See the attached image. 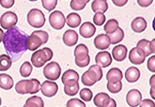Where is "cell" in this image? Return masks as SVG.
Here are the masks:
<instances>
[{
    "label": "cell",
    "mask_w": 155,
    "mask_h": 107,
    "mask_svg": "<svg viewBox=\"0 0 155 107\" xmlns=\"http://www.w3.org/2000/svg\"><path fill=\"white\" fill-rule=\"evenodd\" d=\"M107 36H108V37L110 38V44H112V45H115V44L119 43L120 42H121V41L124 39V32L122 29L119 27V28H118L114 33H111V34H108Z\"/></svg>",
    "instance_id": "cell-27"
},
{
    "label": "cell",
    "mask_w": 155,
    "mask_h": 107,
    "mask_svg": "<svg viewBox=\"0 0 155 107\" xmlns=\"http://www.w3.org/2000/svg\"><path fill=\"white\" fill-rule=\"evenodd\" d=\"M122 82L119 81L117 83H111V82H107V90L112 93H119L122 89Z\"/></svg>",
    "instance_id": "cell-35"
},
{
    "label": "cell",
    "mask_w": 155,
    "mask_h": 107,
    "mask_svg": "<svg viewBox=\"0 0 155 107\" xmlns=\"http://www.w3.org/2000/svg\"><path fill=\"white\" fill-rule=\"evenodd\" d=\"M27 21L31 27L34 28H41L45 23V17L42 11L33 8L27 14Z\"/></svg>",
    "instance_id": "cell-3"
},
{
    "label": "cell",
    "mask_w": 155,
    "mask_h": 107,
    "mask_svg": "<svg viewBox=\"0 0 155 107\" xmlns=\"http://www.w3.org/2000/svg\"><path fill=\"white\" fill-rule=\"evenodd\" d=\"M34 34L38 36L39 39L42 40V44H45L48 40V34L45 31H42V30H36V31L33 32Z\"/></svg>",
    "instance_id": "cell-40"
},
{
    "label": "cell",
    "mask_w": 155,
    "mask_h": 107,
    "mask_svg": "<svg viewBox=\"0 0 155 107\" xmlns=\"http://www.w3.org/2000/svg\"><path fill=\"white\" fill-rule=\"evenodd\" d=\"M33 71V66L30 62H24L20 68V74L22 77H29Z\"/></svg>",
    "instance_id": "cell-32"
},
{
    "label": "cell",
    "mask_w": 155,
    "mask_h": 107,
    "mask_svg": "<svg viewBox=\"0 0 155 107\" xmlns=\"http://www.w3.org/2000/svg\"><path fill=\"white\" fill-rule=\"evenodd\" d=\"M95 63L101 68H106L112 63V57L107 51H101L95 56Z\"/></svg>",
    "instance_id": "cell-11"
},
{
    "label": "cell",
    "mask_w": 155,
    "mask_h": 107,
    "mask_svg": "<svg viewBox=\"0 0 155 107\" xmlns=\"http://www.w3.org/2000/svg\"><path fill=\"white\" fill-rule=\"evenodd\" d=\"M31 81L33 82V89H32L31 92H30V94H34V93H38L41 87V84L36 78H33V79H31Z\"/></svg>",
    "instance_id": "cell-42"
},
{
    "label": "cell",
    "mask_w": 155,
    "mask_h": 107,
    "mask_svg": "<svg viewBox=\"0 0 155 107\" xmlns=\"http://www.w3.org/2000/svg\"><path fill=\"white\" fill-rule=\"evenodd\" d=\"M147 66H148V70L151 72H155V56L153 55L152 57H150L148 60V63H147Z\"/></svg>",
    "instance_id": "cell-43"
},
{
    "label": "cell",
    "mask_w": 155,
    "mask_h": 107,
    "mask_svg": "<svg viewBox=\"0 0 155 107\" xmlns=\"http://www.w3.org/2000/svg\"><path fill=\"white\" fill-rule=\"evenodd\" d=\"M12 61L10 57L6 54H2L0 56V71H7L12 66Z\"/></svg>",
    "instance_id": "cell-30"
},
{
    "label": "cell",
    "mask_w": 155,
    "mask_h": 107,
    "mask_svg": "<svg viewBox=\"0 0 155 107\" xmlns=\"http://www.w3.org/2000/svg\"><path fill=\"white\" fill-rule=\"evenodd\" d=\"M5 107H6V106H5Z\"/></svg>",
    "instance_id": "cell-55"
},
{
    "label": "cell",
    "mask_w": 155,
    "mask_h": 107,
    "mask_svg": "<svg viewBox=\"0 0 155 107\" xmlns=\"http://www.w3.org/2000/svg\"><path fill=\"white\" fill-rule=\"evenodd\" d=\"M104 107H117L116 101L110 97V99H108V101H107V102L105 104Z\"/></svg>",
    "instance_id": "cell-48"
},
{
    "label": "cell",
    "mask_w": 155,
    "mask_h": 107,
    "mask_svg": "<svg viewBox=\"0 0 155 107\" xmlns=\"http://www.w3.org/2000/svg\"><path fill=\"white\" fill-rule=\"evenodd\" d=\"M80 96L85 102H89L92 98V92L89 88H83L80 90Z\"/></svg>",
    "instance_id": "cell-36"
},
{
    "label": "cell",
    "mask_w": 155,
    "mask_h": 107,
    "mask_svg": "<svg viewBox=\"0 0 155 107\" xmlns=\"http://www.w3.org/2000/svg\"><path fill=\"white\" fill-rule=\"evenodd\" d=\"M79 74L74 69H68L61 77V81L64 85L71 86L77 84L79 81Z\"/></svg>",
    "instance_id": "cell-9"
},
{
    "label": "cell",
    "mask_w": 155,
    "mask_h": 107,
    "mask_svg": "<svg viewBox=\"0 0 155 107\" xmlns=\"http://www.w3.org/2000/svg\"><path fill=\"white\" fill-rule=\"evenodd\" d=\"M95 32H96V28L90 22L83 23L80 28V34L86 39H89L93 36Z\"/></svg>",
    "instance_id": "cell-16"
},
{
    "label": "cell",
    "mask_w": 155,
    "mask_h": 107,
    "mask_svg": "<svg viewBox=\"0 0 155 107\" xmlns=\"http://www.w3.org/2000/svg\"><path fill=\"white\" fill-rule=\"evenodd\" d=\"M139 107H155V103L153 100L150 99H145L140 102Z\"/></svg>",
    "instance_id": "cell-44"
},
{
    "label": "cell",
    "mask_w": 155,
    "mask_h": 107,
    "mask_svg": "<svg viewBox=\"0 0 155 107\" xmlns=\"http://www.w3.org/2000/svg\"><path fill=\"white\" fill-rule=\"evenodd\" d=\"M2 104V99H1V97H0V105H1Z\"/></svg>",
    "instance_id": "cell-54"
},
{
    "label": "cell",
    "mask_w": 155,
    "mask_h": 107,
    "mask_svg": "<svg viewBox=\"0 0 155 107\" xmlns=\"http://www.w3.org/2000/svg\"><path fill=\"white\" fill-rule=\"evenodd\" d=\"M43 45L42 44V40L39 39V37L38 36H36L34 33H32L30 35V36H29L28 39H27V49L30 50L31 51H36L37 48H39V47H41Z\"/></svg>",
    "instance_id": "cell-18"
},
{
    "label": "cell",
    "mask_w": 155,
    "mask_h": 107,
    "mask_svg": "<svg viewBox=\"0 0 155 107\" xmlns=\"http://www.w3.org/2000/svg\"><path fill=\"white\" fill-rule=\"evenodd\" d=\"M88 2V0H72L71 2V8L74 11H81L86 7Z\"/></svg>",
    "instance_id": "cell-33"
},
{
    "label": "cell",
    "mask_w": 155,
    "mask_h": 107,
    "mask_svg": "<svg viewBox=\"0 0 155 107\" xmlns=\"http://www.w3.org/2000/svg\"><path fill=\"white\" fill-rule=\"evenodd\" d=\"M150 48H151V51L152 54L155 53V39H153L151 42H150Z\"/></svg>",
    "instance_id": "cell-50"
},
{
    "label": "cell",
    "mask_w": 155,
    "mask_h": 107,
    "mask_svg": "<svg viewBox=\"0 0 155 107\" xmlns=\"http://www.w3.org/2000/svg\"><path fill=\"white\" fill-rule=\"evenodd\" d=\"M155 75H152L151 76V78H150V85H151V87H155L154 85H155Z\"/></svg>",
    "instance_id": "cell-51"
},
{
    "label": "cell",
    "mask_w": 155,
    "mask_h": 107,
    "mask_svg": "<svg viewBox=\"0 0 155 107\" xmlns=\"http://www.w3.org/2000/svg\"><path fill=\"white\" fill-rule=\"evenodd\" d=\"M23 107H44V102L40 96H33L27 99Z\"/></svg>",
    "instance_id": "cell-26"
},
{
    "label": "cell",
    "mask_w": 155,
    "mask_h": 107,
    "mask_svg": "<svg viewBox=\"0 0 155 107\" xmlns=\"http://www.w3.org/2000/svg\"><path fill=\"white\" fill-rule=\"evenodd\" d=\"M79 89H80L79 83H77V84L71 86L64 85V93L68 96H75V95H77V93L79 92Z\"/></svg>",
    "instance_id": "cell-34"
},
{
    "label": "cell",
    "mask_w": 155,
    "mask_h": 107,
    "mask_svg": "<svg viewBox=\"0 0 155 107\" xmlns=\"http://www.w3.org/2000/svg\"><path fill=\"white\" fill-rule=\"evenodd\" d=\"M118 28H119V23L115 19L109 20L104 27V31L107 35L114 33Z\"/></svg>",
    "instance_id": "cell-29"
},
{
    "label": "cell",
    "mask_w": 155,
    "mask_h": 107,
    "mask_svg": "<svg viewBox=\"0 0 155 107\" xmlns=\"http://www.w3.org/2000/svg\"><path fill=\"white\" fill-rule=\"evenodd\" d=\"M137 2L141 7H148L150 5H151L153 1L152 0H139Z\"/></svg>",
    "instance_id": "cell-47"
},
{
    "label": "cell",
    "mask_w": 155,
    "mask_h": 107,
    "mask_svg": "<svg viewBox=\"0 0 155 107\" xmlns=\"http://www.w3.org/2000/svg\"><path fill=\"white\" fill-rule=\"evenodd\" d=\"M3 37H4V33H3V31L2 29H0V42H2Z\"/></svg>",
    "instance_id": "cell-53"
},
{
    "label": "cell",
    "mask_w": 155,
    "mask_h": 107,
    "mask_svg": "<svg viewBox=\"0 0 155 107\" xmlns=\"http://www.w3.org/2000/svg\"><path fill=\"white\" fill-rule=\"evenodd\" d=\"M29 36L18 27H14L4 33L3 45L12 62H16L27 51Z\"/></svg>",
    "instance_id": "cell-1"
},
{
    "label": "cell",
    "mask_w": 155,
    "mask_h": 107,
    "mask_svg": "<svg viewBox=\"0 0 155 107\" xmlns=\"http://www.w3.org/2000/svg\"><path fill=\"white\" fill-rule=\"evenodd\" d=\"M145 56L142 49L137 48H133L129 53V60L133 64L140 65L145 62Z\"/></svg>",
    "instance_id": "cell-7"
},
{
    "label": "cell",
    "mask_w": 155,
    "mask_h": 107,
    "mask_svg": "<svg viewBox=\"0 0 155 107\" xmlns=\"http://www.w3.org/2000/svg\"><path fill=\"white\" fill-rule=\"evenodd\" d=\"M94 45L95 48L99 50L107 49L110 45V38L106 34L98 35L94 39Z\"/></svg>",
    "instance_id": "cell-14"
},
{
    "label": "cell",
    "mask_w": 155,
    "mask_h": 107,
    "mask_svg": "<svg viewBox=\"0 0 155 107\" xmlns=\"http://www.w3.org/2000/svg\"><path fill=\"white\" fill-rule=\"evenodd\" d=\"M113 3L117 6H124L127 3V0H114Z\"/></svg>",
    "instance_id": "cell-49"
},
{
    "label": "cell",
    "mask_w": 155,
    "mask_h": 107,
    "mask_svg": "<svg viewBox=\"0 0 155 107\" xmlns=\"http://www.w3.org/2000/svg\"><path fill=\"white\" fill-rule=\"evenodd\" d=\"M155 87H151V90H150V94H151V97H152L153 99H154L155 98Z\"/></svg>",
    "instance_id": "cell-52"
},
{
    "label": "cell",
    "mask_w": 155,
    "mask_h": 107,
    "mask_svg": "<svg viewBox=\"0 0 155 107\" xmlns=\"http://www.w3.org/2000/svg\"><path fill=\"white\" fill-rule=\"evenodd\" d=\"M108 82L117 83L121 81L123 78V73L121 70L118 68H112L107 72V75H106Z\"/></svg>",
    "instance_id": "cell-20"
},
{
    "label": "cell",
    "mask_w": 155,
    "mask_h": 107,
    "mask_svg": "<svg viewBox=\"0 0 155 107\" xmlns=\"http://www.w3.org/2000/svg\"><path fill=\"white\" fill-rule=\"evenodd\" d=\"M33 89V82L30 80H21L17 83L15 90L17 93L20 94H27L30 93Z\"/></svg>",
    "instance_id": "cell-13"
},
{
    "label": "cell",
    "mask_w": 155,
    "mask_h": 107,
    "mask_svg": "<svg viewBox=\"0 0 155 107\" xmlns=\"http://www.w3.org/2000/svg\"><path fill=\"white\" fill-rule=\"evenodd\" d=\"M110 96L106 93H99L94 97V104L97 107H104L107 103Z\"/></svg>",
    "instance_id": "cell-28"
},
{
    "label": "cell",
    "mask_w": 155,
    "mask_h": 107,
    "mask_svg": "<svg viewBox=\"0 0 155 107\" xmlns=\"http://www.w3.org/2000/svg\"><path fill=\"white\" fill-rule=\"evenodd\" d=\"M108 9L107 2L104 0H95L92 3V10L95 13L104 14Z\"/></svg>",
    "instance_id": "cell-22"
},
{
    "label": "cell",
    "mask_w": 155,
    "mask_h": 107,
    "mask_svg": "<svg viewBox=\"0 0 155 107\" xmlns=\"http://www.w3.org/2000/svg\"><path fill=\"white\" fill-rule=\"evenodd\" d=\"M66 22L71 28H77L81 24V17L77 13H71L67 16Z\"/></svg>",
    "instance_id": "cell-24"
},
{
    "label": "cell",
    "mask_w": 155,
    "mask_h": 107,
    "mask_svg": "<svg viewBox=\"0 0 155 107\" xmlns=\"http://www.w3.org/2000/svg\"><path fill=\"white\" fill-rule=\"evenodd\" d=\"M47 61L48 60H47L46 55L42 49L38 50L32 54L31 63L36 68L42 67L45 64Z\"/></svg>",
    "instance_id": "cell-12"
},
{
    "label": "cell",
    "mask_w": 155,
    "mask_h": 107,
    "mask_svg": "<svg viewBox=\"0 0 155 107\" xmlns=\"http://www.w3.org/2000/svg\"><path fill=\"white\" fill-rule=\"evenodd\" d=\"M150 42H151L146 40V39H142L137 43V46L136 47L142 50L145 57H148L150 54H152L151 51V48H150Z\"/></svg>",
    "instance_id": "cell-31"
},
{
    "label": "cell",
    "mask_w": 155,
    "mask_h": 107,
    "mask_svg": "<svg viewBox=\"0 0 155 107\" xmlns=\"http://www.w3.org/2000/svg\"><path fill=\"white\" fill-rule=\"evenodd\" d=\"M131 27L132 30L135 33H142L147 28V22L145 18L142 17H137L132 22Z\"/></svg>",
    "instance_id": "cell-19"
},
{
    "label": "cell",
    "mask_w": 155,
    "mask_h": 107,
    "mask_svg": "<svg viewBox=\"0 0 155 107\" xmlns=\"http://www.w3.org/2000/svg\"><path fill=\"white\" fill-rule=\"evenodd\" d=\"M61 72L60 65L56 62H51L45 65L43 69V75L48 79L55 81L58 79Z\"/></svg>",
    "instance_id": "cell-4"
},
{
    "label": "cell",
    "mask_w": 155,
    "mask_h": 107,
    "mask_svg": "<svg viewBox=\"0 0 155 107\" xmlns=\"http://www.w3.org/2000/svg\"><path fill=\"white\" fill-rule=\"evenodd\" d=\"M14 85L13 78L7 74H0V87L4 90H10Z\"/></svg>",
    "instance_id": "cell-23"
},
{
    "label": "cell",
    "mask_w": 155,
    "mask_h": 107,
    "mask_svg": "<svg viewBox=\"0 0 155 107\" xmlns=\"http://www.w3.org/2000/svg\"><path fill=\"white\" fill-rule=\"evenodd\" d=\"M103 77V72L101 68L97 65L91 66L86 72L82 75V82L86 86H92L97 81H100Z\"/></svg>",
    "instance_id": "cell-2"
},
{
    "label": "cell",
    "mask_w": 155,
    "mask_h": 107,
    "mask_svg": "<svg viewBox=\"0 0 155 107\" xmlns=\"http://www.w3.org/2000/svg\"><path fill=\"white\" fill-rule=\"evenodd\" d=\"M142 95L139 90L133 89L127 93V102L130 107H136L140 104Z\"/></svg>",
    "instance_id": "cell-10"
},
{
    "label": "cell",
    "mask_w": 155,
    "mask_h": 107,
    "mask_svg": "<svg viewBox=\"0 0 155 107\" xmlns=\"http://www.w3.org/2000/svg\"><path fill=\"white\" fill-rule=\"evenodd\" d=\"M42 4L44 8L46 9L48 11H51L55 8L58 4V1L57 0H42Z\"/></svg>",
    "instance_id": "cell-37"
},
{
    "label": "cell",
    "mask_w": 155,
    "mask_h": 107,
    "mask_svg": "<svg viewBox=\"0 0 155 107\" xmlns=\"http://www.w3.org/2000/svg\"><path fill=\"white\" fill-rule=\"evenodd\" d=\"M112 55L114 59L117 61H123L127 58V48L124 45L115 46L112 50Z\"/></svg>",
    "instance_id": "cell-17"
},
{
    "label": "cell",
    "mask_w": 155,
    "mask_h": 107,
    "mask_svg": "<svg viewBox=\"0 0 155 107\" xmlns=\"http://www.w3.org/2000/svg\"><path fill=\"white\" fill-rule=\"evenodd\" d=\"M78 34L77 32L73 30H68L64 33L63 42L67 46L72 47L77 44L78 41Z\"/></svg>",
    "instance_id": "cell-15"
},
{
    "label": "cell",
    "mask_w": 155,
    "mask_h": 107,
    "mask_svg": "<svg viewBox=\"0 0 155 107\" xmlns=\"http://www.w3.org/2000/svg\"><path fill=\"white\" fill-rule=\"evenodd\" d=\"M42 50H43V51L45 52V55H46L47 60H48V61L51 60L53 57L52 51H51V50L48 48H42Z\"/></svg>",
    "instance_id": "cell-46"
},
{
    "label": "cell",
    "mask_w": 155,
    "mask_h": 107,
    "mask_svg": "<svg viewBox=\"0 0 155 107\" xmlns=\"http://www.w3.org/2000/svg\"><path fill=\"white\" fill-rule=\"evenodd\" d=\"M90 62V57H87L86 58L83 59H75V63L79 67H85L88 66Z\"/></svg>",
    "instance_id": "cell-41"
},
{
    "label": "cell",
    "mask_w": 155,
    "mask_h": 107,
    "mask_svg": "<svg viewBox=\"0 0 155 107\" xmlns=\"http://www.w3.org/2000/svg\"><path fill=\"white\" fill-rule=\"evenodd\" d=\"M140 71L138 68L132 66L127 69L125 72V77L129 83H135L140 78Z\"/></svg>",
    "instance_id": "cell-21"
},
{
    "label": "cell",
    "mask_w": 155,
    "mask_h": 107,
    "mask_svg": "<svg viewBox=\"0 0 155 107\" xmlns=\"http://www.w3.org/2000/svg\"><path fill=\"white\" fill-rule=\"evenodd\" d=\"M18 17L15 13L12 11H7L2 15L0 18V25L5 30H9L15 27L18 23Z\"/></svg>",
    "instance_id": "cell-6"
},
{
    "label": "cell",
    "mask_w": 155,
    "mask_h": 107,
    "mask_svg": "<svg viewBox=\"0 0 155 107\" xmlns=\"http://www.w3.org/2000/svg\"><path fill=\"white\" fill-rule=\"evenodd\" d=\"M40 90L44 96H47V97H51L57 93L58 86L55 82L45 81L42 83V84H41Z\"/></svg>",
    "instance_id": "cell-8"
},
{
    "label": "cell",
    "mask_w": 155,
    "mask_h": 107,
    "mask_svg": "<svg viewBox=\"0 0 155 107\" xmlns=\"http://www.w3.org/2000/svg\"><path fill=\"white\" fill-rule=\"evenodd\" d=\"M48 20H49L50 25L52 27V28L57 30L64 28L66 23V18L60 11H54V12H52L50 14Z\"/></svg>",
    "instance_id": "cell-5"
},
{
    "label": "cell",
    "mask_w": 155,
    "mask_h": 107,
    "mask_svg": "<svg viewBox=\"0 0 155 107\" xmlns=\"http://www.w3.org/2000/svg\"><path fill=\"white\" fill-rule=\"evenodd\" d=\"M75 59H83L89 57V49L84 44H80L74 50Z\"/></svg>",
    "instance_id": "cell-25"
},
{
    "label": "cell",
    "mask_w": 155,
    "mask_h": 107,
    "mask_svg": "<svg viewBox=\"0 0 155 107\" xmlns=\"http://www.w3.org/2000/svg\"><path fill=\"white\" fill-rule=\"evenodd\" d=\"M105 20L106 17L102 13H95L93 17V22L97 26L103 25V24L105 22Z\"/></svg>",
    "instance_id": "cell-39"
},
{
    "label": "cell",
    "mask_w": 155,
    "mask_h": 107,
    "mask_svg": "<svg viewBox=\"0 0 155 107\" xmlns=\"http://www.w3.org/2000/svg\"><path fill=\"white\" fill-rule=\"evenodd\" d=\"M67 107H86V105L83 101L80 100L77 98H73L68 101Z\"/></svg>",
    "instance_id": "cell-38"
},
{
    "label": "cell",
    "mask_w": 155,
    "mask_h": 107,
    "mask_svg": "<svg viewBox=\"0 0 155 107\" xmlns=\"http://www.w3.org/2000/svg\"><path fill=\"white\" fill-rule=\"evenodd\" d=\"M14 4H15L14 0H0V5L5 8H10L14 5Z\"/></svg>",
    "instance_id": "cell-45"
}]
</instances>
